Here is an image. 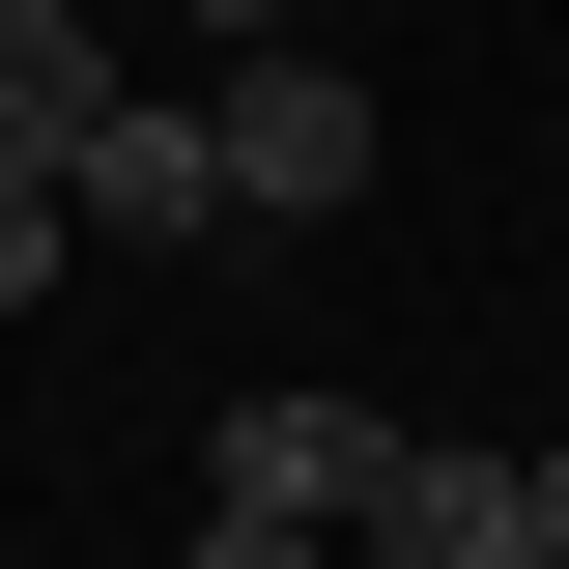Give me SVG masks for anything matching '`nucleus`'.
Listing matches in <instances>:
<instances>
[{
    "mask_svg": "<svg viewBox=\"0 0 569 569\" xmlns=\"http://www.w3.org/2000/svg\"><path fill=\"white\" fill-rule=\"evenodd\" d=\"M200 142H228V228L370 200V86H342V58H228V86H200Z\"/></svg>",
    "mask_w": 569,
    "mask_h": 569,
    "instance_id": "f257e3e1",
    "label": "nucleus"
},
{
    "mask_svg": "<svg viewBox=\"0 0 569 569\" xmlns=\"http://www.w3.org/2000/svg\"><path fill=\"white\" fill-rule=\"evenodd\" d=\"M58 228H86V257H200V228H228V142L171 114V86H114L86 171H58Z\"/></svg>",
    "mask_w": 569,
    "mask_h": 569,
    "instance_id": "f03ea898",
    "label": "nucleus"
},
{
    "mask_svg": "<svg viewBox=\"0 0 569 569\" xmlns=\"http://www.w3.org/2000/svg\"><path fill=\"white\" fill-rule=\"evenodd\" d=\"M370 485H399V427L313 399V370H284V399H228V456H200V512H313V541H370Z\"/></svg>",
    "mask_w": 569,
    "mask_h": 569,
    "instance_id": "7ed1b4c3",
    "label": "nucleus"
},
{
    "mask_svg": "<svg viewBox=\"0 0 569 569\" xmlns=\"http://www.w3.org/2000/svg\"><path fill=\"white\" fill-rule=\"evenodd\" d=\"M114 58H86V0H0V171H86Z\"/></svg>",
    "mask_w": 569,
    "mask_h": 569,
    "instance_id": "20e7f679",
    "label": "nucleus"
},
{
    "mask_svg": "<svg viewBox=\"0 0 569 569\" xmlns=\"http://www.w3.org/2000/svg\"><path fill=\"white\" fill-rule=\"evenodd\" d=\"M370 569H512V456H399L370 485Z\"/></svg>",
    "mask_w": 569,
    "mask_h": 569,
    "instance_id": "39448f33",
    "label": "nucleus"
},
{
    "mask_svg": "<svg viewBox=\"0 0 569 569\" xmlns=\"http://www.w3.org/2000/svg\"><path fill=\"white\" fill-rule=\"evenodd\" d=\"M58 257H86V228H58V171H0V313H29Z\"/></svg>",
    "mask_w": 569,
    "mask_h": 569,
    "instance_id": "423d86ee",
    "label": "nucleus"
},
{
    "mask_svg": "<svg viewBox=\"0 0 569 569\" xmlns=\"http://www.w3.org/2000/svg\"><path fill=\"white\" fill-rule=\"evenodd\" d=\"M512 569H569V427H541V456H512Z\"/></svg>",
    "mask_w": 569,
    "mask_h": 569,
    "instance_id": "0eeeda50",
    "label": "nucleus"
},
{
    "mask_svg": "<svg viewBox=\"0 0 569 569\" xmlns=\"http://www.w3.org/2000/svg\"><path fill=\"white\" fill-rule=\"evenodd\" d=\"M200 569H313V512H200Z\"/></svg>",
    "mask_w": 569,
    "mask_h": 569,
    "instance_id": "6e6552de",
    "label": "nucleus"
},
{
    "mask_svg": "<svg viewBox=\"0 0 569 569\" xmlns=\"http://www.w3.org/2000/svg\"><path fill=\"white\" fill-rule=\"evenodd\" d=\"M200 29H284V0H200Z\"/></svg>",
    "mask_w": 569,
    "mask_h": 569,
    "instance_id": "1a4fd4ad",
    "label": "nucleus"
}]
</instances>
